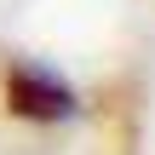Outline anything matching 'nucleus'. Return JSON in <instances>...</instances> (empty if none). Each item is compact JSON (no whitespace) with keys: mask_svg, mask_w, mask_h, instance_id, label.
Segmentation results:
<instances>
[{"mask_svg":"<svg viewBox=\"0 0 155 155\" xmlns=\"http://www.w3.org/2000/svg\"><path fill=\"white\" fill-rule=\"evenodd\" d=\"M6 104L12 115H29V121H58L75 109V92L52 75V69H35V63H17L6 75Z\"/></svg>","mask_w":155,"mask_h":155,"instance_id":"f257e3e1","label":"nucleus"}]
</instances>
